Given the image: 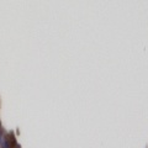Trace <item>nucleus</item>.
<instances>
[{"label":"nucleus","mask_w":148,"mask_h":148,"mask_svg":"<svg viewBox=\"0 0 148 148\" xmlns=\"http://www.w3.org/2000/svg\"><path fill=\"white\" fill-rule=\"evenodd\" d=\"M0 128H1V122H0Z\"/></svg>","instance_id":"2"},{"label":"nucleus","mask_w":148,"mask_h":148,"mask_svg":"<svg viewBox=\"0 0 148 148\" xmlns=\"http://www.w3.org/2000/svg\"><path fill=\"white\" fill-rule=\"evenodd\" d=\"M4 142V138H3V136H1V133H0V146H1V143Z\"/></svg>","instance_id":"1"}]
</instances>
